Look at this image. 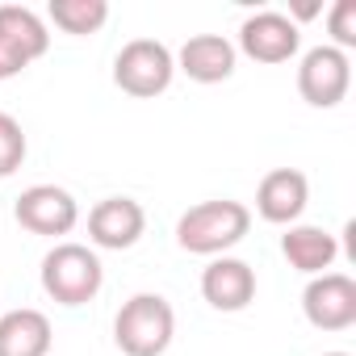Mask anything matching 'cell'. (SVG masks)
Masks as SVG:
<instances>
[{
    "label": "cell",
    "instance_id": "cell-1",
    "mask_svg": "<svg viewBox=\"0 0 356 356\" xmlns=\"http://www.w3.org/2000/svg\"><path fill=\"white\" fill-rule=\"evenodd\" d=\"M248 231H252V210L243 202L218 197V202L189 206L181 214V222H176V243L185 252H193V256H222Z\"/></svg>",
    "mask_w": 356,
    "mask_h": 356
},
{
    "label": "cell",
    "instance_id": "cell-2",
    "mask_svg": "<svg viewBox=\"0 0 356 356\" xmlns=\"http://www.w3.org/2000/svg\"><path fill=\"white\" fill-rule=\"evenodd\" d=\"M176 335V310L163 293H134L113 318V343L126 356H163Z\"/></svg>",
    "mask_w": 356,
    "mask_h": 356
},
{
    "label": "cell",
    "instance_id": "cell-3",
    "mask_svg": "<svg viewBox=\"0 0 356 356\" xmlns=\"http://www.w3.org/2000/svg\"><path fill=\"white\" fill-rule=\"evenodd\" d=\"M101 285H105V268H101L92 248L55 243L42 256V289L59 306H84V302H92L101 293Z\"/></svg>",
    "mask_w": 356,
    "mask_h": 356
},
{
    "label": "cell",
    "instance_id": "cell-4",
    "mask_svg": "<svg viewBox=\"0 0 356 356\" xmlns=\"http://www.w3.org/2000/svg\"><path fill=\"white\" fill-rule=\"evenodd\" d=\"M172 76H176V55L155 38H134L113 59V84L126 97H138V101H151V97L168 92Z\"/></svg>",
    "mask_w": 356,
    "mask_h": 356
},
{
    "label": "cell",
    "instance_id": "cell-5",
    "mask_svg": "<svg viewBox=\"0 0 356 356\" xmlns=\"http://www.w3.org/2000/svg\"><path fill=\"white\" fill-rule=\"evenodd\" d=\"M51 47L47 22L26 5H0V80L22 76Z\"/></svg>",
    "mask_w": 356,
    "mask_h": 356
},
{
    "label": "cell",
    "instance_id": "cell-6",
    "mask_svg": "<svg viewBox=\"0 0 356 356\" xmlns=\"http://www.w3.org/2000/svg\"><path fill=\"white\" fill-rule=\"evenodd\" d=\"M352 88V63L335 47H314L298 63V92L314 109H335Z\"/></svg>",
    "mask_w": 356,
    "mask_h": 356
},
{
    "label": "cell",
    "instance_id": "cell-7",
    "mask_svg": "<svg viewBox=\"0 0 356 356\" xmlns=\"http://www.w3.org/2000/svg\"><path fill=\"white\" fill-rule=\"evenodd\" d=\"M13 218L30 231V235H47V239H59V235H72L76 222H80V206L67 189L59 185H30L17 206H13Z\"/></svg>",
    "mask_w": 356,
    "mask_h": 356
},
{
    "label": "cell",
    "instance_id": "cell-8",
    "mask_svg": "<svg viewBox=\"0 0 356 356\" xmlns=\"http://www.w3.org/2000/svg\"><path fill=\"white\" fill-rule=\"evenodd\" d=\"M302 314L318 331H348L356 323V281L348 273L310 277L302 289Z\"/></svg>",
    "mask_w": 356,
    "mask_h": 356
},
{
    "label": "cell",
    "instance_id": "cell-9",
    "mask_svg": "<svg viewBox=\"0 0 356 356\" xmlns=\"http://www.w3.org/2000/svg\"><path fill=\"white\" fill-rule=\"evenodd\" d=\"M298 47H302V30L285 13L264 9V13L243 17V26H239V51L256 63H289L298 55Z\"/></svg>",
    "mask_w": 356,
    "mask_h": 356
},
{
    "label": "cell",
    "instance_id": "cell-10",
    "mask_svg": "<svg viewBox=\"0 0 356 356\" xmlns=\"http://www.w3.org/2000/svg\"><path fill=\"white\" fill-rule=\"evenodd\" d=\"M147 231V210L134 197H105L88 214V239L105 252H126L143 239Z\"/></svg>",
    "mask_w": 356,
    "mask_h": 356
},
{
    "label": "cell",
    "instance_id": "cell-11",
    "mask_svg": "<svg viewBox=\"0 0 356 356\" xmlns=\"http://www.w3.org/2000/svg\"><path fill=\"white\" fill-rule=\"evenodd\" d=\"M310 202V181L298 168H273L256 189V214L273 227H298Z\"/></svg>",
    "mask_w": 356,
    "mask_h": 356
},
{
    "label": "cell",
    "instance_id": "cell-12",
    "mask_svg": "<svg viewBox=\"0 0 356 356\" xmlns=\"http://www.w3.org/2000/svg\"><path fill=\"white\" fill-rule=\"evenodd\" d=\"M202 298L222 314L252 306L256 302V268L248 260H235V256L210 260V268L202 273Z\"/></svg>",
    "mask_w": 356,
    "mask_h": 356
},
{
    "label": "cell",
    "instance_id": "cell-13",
    "mask_svg": "<svg viewBox=\"0 0 356 356\" xmlns=\"http://www.w3.org/2000/svg\"><path fill=\"white\" fill-rule=\"evenodd\" d=\"M235 59H239V51H235L231 38H222V34H193L181 47V55H176V67H181L193 84H222V80L235 76Z\"/></svg>",
    "mask_w": 356,
    "mask_h": 356
},
{
    "label": "cell",
    "instance_id": "cell-14",
    "mask_svg": "<svg viewBox=\"0 0 356 356\" xmlns=\"http://www.w3.org/2000/svg\"><path fill=\"white\" fill-rule=\"evenodd\" d=\"M55 343L51 318L42 310H9L0 314V356H47Z\"/></svg>",
    "mask_w": 356,
    "mask_h": 356
},
{
    "label": "cell",
    "instance_id": "cell-15",
    "mask_svg": "<svg viewBox=\"0 0 356 356\" xmlns=\"http://www.w3.org/2000/svg\"><path fill=\"white\" fill-rule=\"evenodd\" d=\"M281 256L289 260V268H298V273H306V277H323V273L335 264L339 243H335V235L323 231V227H289V231L281 235Z\"/></svg>",
    "mask_w": 356,
    "mask_h": 356
},
{
    "label": "cell",
    "instance_id": "cell-16",
    "mask_svg": "<svg viewBox=\"0 0 356 356\" xmlns=\"http://www.w3.org/2000/svg\"><path fill=\"white\" fill-rule=\"evenodd\" d=\"M47 17H51L63 34L84 38V34H97V30L109 22V5H105V0H51Z\"/></svg>",
    "mask_w": 356,
    "mask_h": 356
},
{
    "label": "cell",
    "instance_id": "cell-17",
    "mask_svg": "<svg viewBox=\"0 0 356 356\" xmlns=\"http://www.w3.org/2000/svg\"><path fill=\"white\" fill-rule=\"evenodd\" d=\"M26 151H30V143H26L22 122H17L13 113L0 109V181H5V176H13V172L26 163Z\"/></svg>",
    "mask_w": 356,
    "mask_h": 356
},
{
    "label": "cell",
    "instance_id": "cell-18",
    "mask_svg": "<svg viewBox=\"0 0 356 356\" xmlns=\"http://www.w3.org/2000/svg\"><path fill=\"white\" fill-rule=\"evenodd\" d=\"M327 30H331V47L348 55V47H356V0H335V9L327 13Z\"/></svg>",
    "mask_w": 356,
    "mask_h": 356
},
{
    "label": "cell",
    "instance_id": "cell-19",
    "mask_svg": "<svg viewBox=\"0 0 356 356\" xmlns=\"http://www.w3.org/2000/svg\"><path fill=\"white\" fill-rule=\"evenodd\" d=\"M323 356H352V352H323Z\"/></svg>",
    "mask_w": 356,
    "mask_h": 356
}]
</instances>
